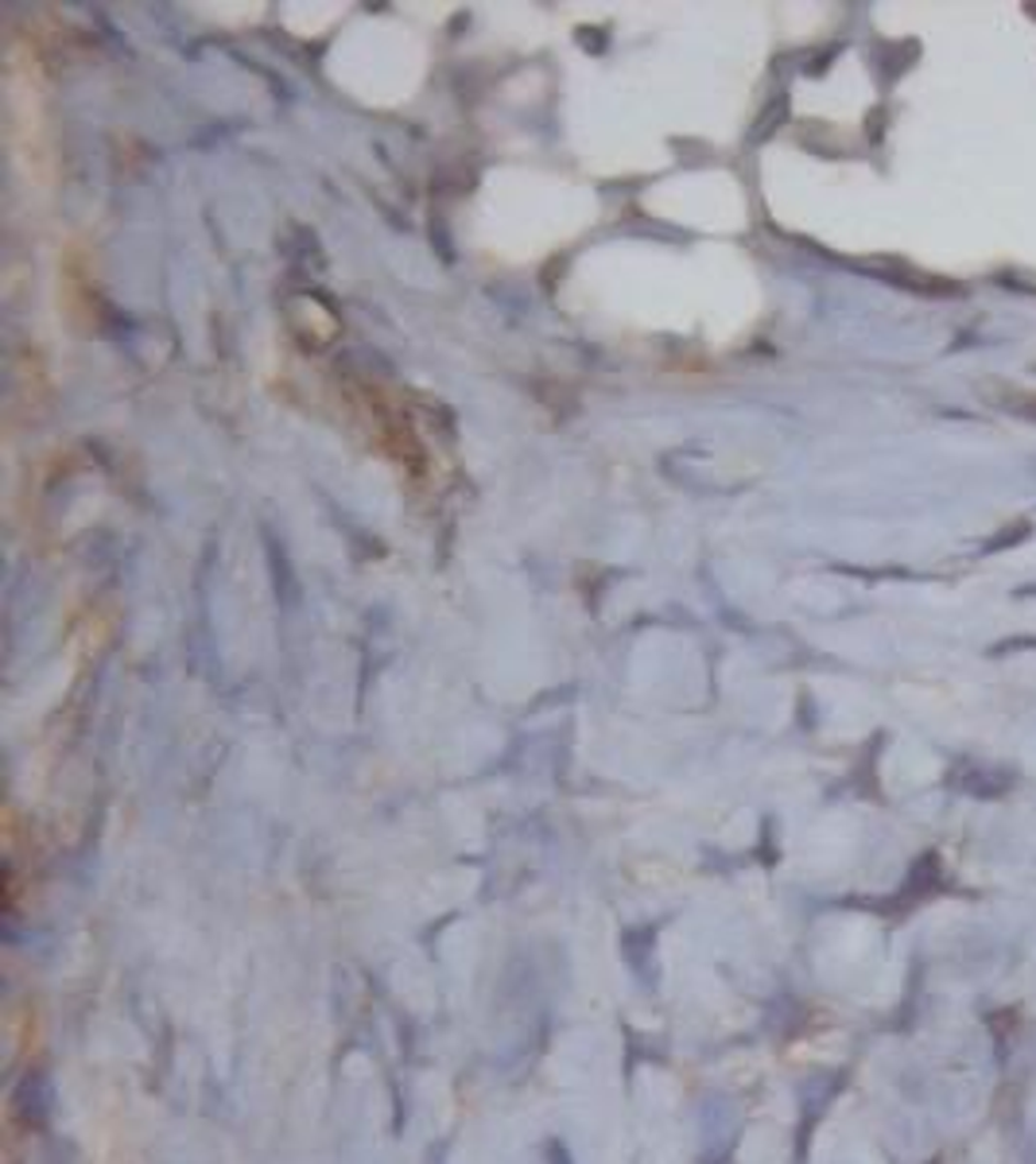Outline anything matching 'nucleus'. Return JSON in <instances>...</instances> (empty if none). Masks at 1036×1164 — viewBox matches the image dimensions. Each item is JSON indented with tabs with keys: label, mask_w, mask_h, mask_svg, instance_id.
Masks as SVG:
<instances>
[{
	"label": "nucleus",
	"mask_w": 1036,
	"mask_h": 1164,
	"mask_svg": "<svg viewBox=\"0 0 1036 1164\" xmlns=\"http://www.w3.org/2000/svg\"><path fill=\"white\" fill-rule=\"evenodd\" d=\"M987 396L998 404V408H1005V411H1017V416H1036V396L1028 400V396H1021L1013 385H990Z\"/></svg>",
	"instance_id": "f257e3e1"
}]
</instances>
